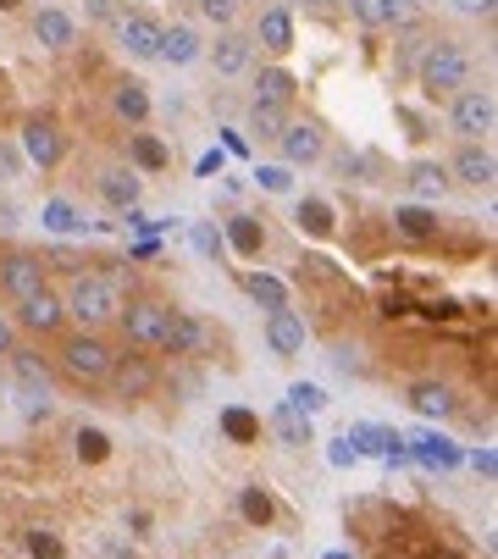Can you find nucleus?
<instances>
[{
	"label": "nucleus",
	"instance_id": "obj_1",
	"mask_svg": "<svg viewBox=\"0 0 498 559\" xmlns=\"http://www.w3.org/2000/svg\"><path fill=\"white\" fill-rule=\"evenodd\" d=\"M67 322H78L83 333H95V327L117 322V310L128 305V294H122V283L111 272H78V283L67 288Z\"/></svg>",
	"mask_w": 498,
	"mask_h": 559
},
{
	"label": "nucleus",
	"instance_id": "obj_2",
	"mask_svg": "<svg viewBox=\"0 0 498 559\" xmlns=\"http://www.w3.org/2000/svg\"><path fill=\"white\" fill-rule=\"evenodd\" d=\"M111 360H117V349H111L100 333H72V338H61V349H56L61 377H72L78 388H106Z\"/></svg>",
	"mask_w": 498,
	"mask_h": 559
},
{
	"label": "nucleus",
	"instance_id": "obj_3",
	"mask_svg": "<svg viewBox=\"0 0 498 559\" xmlns=\"http://www.w3.org/2000/svg\"><path fill=\"white\" fill-rule=\"evenodd\" d=\"M465 78H471V56H465L460 45H449V39H438V45L421 56V89H427L432 100H438V95H460Z\"/></svg>",
	"mask_w": 498,
	"mask_h": 559
},
{
	"label": "nucleus",
	"instance_id": "obj_4",
	"mask_svg": "<svg viewBox=\"0 0 498 559\" xmlns=\"http://www.w3.org/2000/svg\"><path fill=\"white\" fill-rule=\"evenodd\" d=\"M166 316H172V305H161V299H128V305L117 310V327L133 349H161Z\"/></svg>",
	"mask_w": 498,
	"mask_h": 559
},
{
	"label": "nucleus",
	"instance_id": "obj_5",
	"mask_svg": "<svg viewBox=\"0 0 498 559\" xmlns=\"http://www.w3.org/2000/svg\"><path fill=\"white\" fill-rule=\"evenodd\" d=\"M161 349L172 360H200V355H211V349H216V333H211V322L194 316V310H172V316H166Z\"/></svg>",
	"mask_w": 498,
	"mask_h": 559
},
{
	"label": "nucleus",
	"instance_id": "obj_6",
	"mask_svg": "<svg viewBox=\"0 0 498 559\" xmlns=\"http://www.w3.org/2000/svg\"><path fill=\"white\" fill-rule=\"evenodd\" d=\"M449 122H454V133H465V139L476 144L482 133H493V122H498L493 95H487V89H460L449 106Z\"/></svg>",
	"mask_w": 498,
	"mask_h": 559
},
{
	"label": "nucleus",
	"instance_id": "obj_7",
	"mask_svg": "<svg viewBox=\"0 0 498 559\" xmlns=\"http://www.w3.org/2000/svg\"><path fill=\"white\" fill-rule=\"evenodd\" d=\"M404 443V454H410L415 465H432V471H454V465L465 460V449L454 438H443L438 427H421V432H410V438H399Z\"/></svg>",
	"mask_w": 498,
	"mask_h": 559
},
{
	"label": "nucleus",
	"instance_id": "obj_8",
	"mask_svg": "<svg viewBox=\"0 0 498 559\" xmlns=\"http://www.w3.org/2000/svg\"><path fill=\"white\" fill-rule=\"evenodd\" d=\"M0 288L23 305L28 294H39L45 288V261H39L34 250H12V255H0Z\"/></svg>",
	"mask_w": 498,
	"mask_h": 559
},
{
	"label": "nucleus",
	"instance_id": "obj_9",
	"mask_svg": "<svg viewBox=\"0 0 498 559\" xmlns=\"http://www.w3.org/2000/svg\"><path fill=\"white\" fill-rule=\"evenodd\" d=\"M23 155L34 161L39 172L61 167V155H67V139H61V128L50 117H28L23 122Z\"/></svg>",
	"mask_w": 498,
	"mask_h": 559
},
{
	"label": "nucleus",
	"instance_id": "obj_10",
	"mask_svg": "<svg viewBox=\"0 0 498 559\" xmlns=\"http://www.w3.org/2000/svg\"><path fill=\"white\" fill-rule=\"evenodd\" d=\"M61 322H67V305H61V294H56L50 283L17 305V327H28V333H39V338L61 333Z\"/></svg>",
	"mask_w": 498,
	"mask_h": 559
},
{
	"label": "nucleus",
	"instance_id": "obj_11",
	"mask_svg": "<svg viewBox=\"0 0 498 559\" xmlns=\"http://www.w3.org/2000/svg\"><path fill=\"white\" fill-rule=\"evenodd\" d=\"M277 144H283L288 167H316L321 155H327V139H321L316 122H288V128L277 133Z\"/></svg>",
	"mask_w": 498,
	"mask_h": 559
},
{
	"label": "nucleus",
	"instance_id": "obj_12",
	"mask_svg": "<svg viewBox=\"0 0 498 559\" xmlns=\"http://www.w3.org/2000/svg\"><path fill=\"white\" fill-rule=\"evenodd\" d=\"M106 382L122 393V399H150V393H155V366L144 355H117Z\"/></svg>",
	"mask_w": 498,
	"mask_h": 559
},
{
	"label": "nucleus",
	"instance_id": "obj_13",
	"mask_svg": "<svg viewBox=\"0 0 498 559\" xmlns=\"http://www.w3.org/2000/svg\"><path fill=\"white\" fill-rule=\"evenodd\" d=\"M344 438L355 443V454H382L388 465H404V460H410V454H404V443H399V432H393V427H377V421H355Z\"/></svg>",
	"mask_w": 498,
	"mask_h": 559
},
{
	"label": "nucleus",
	"instance_id": "obj_14",
	"mask_svg": "<svg viewBox=\"0 0 498 559\" xmlns=\"http://www.w3.org/2000/svg\"><path fill=\"white\" fill-rule=\"evenodd\" d=\"M438 205H415V200H404V205H393V233L404 238V244H432L438 238Z\"/></svg>",
	"mask_w": 498,
	"mask_h": 559
},
{
	"label": "nucleus",
	"instance_id": "obj_15",
	"mask_svg": "<svg viewBox=\"0 0 498 559\" xmlns=\"http://www.w3.org/2000/svg\"><path fill=\"white\" fill-rule=\"evenodd\" d=\"M117 39H122V50H128L133 61H155V50H161V23L144 17V12H133V17L117 23Z\"/></svg>",
	"mask_w": 498,
	"mask_h": 559
},
{
	"label": "nucleus",
	"instance_id": "obj_16",
	"mask_svg": "<svg viewBox=\"0 0 498 559\" xmlns=\"http://www.w3.org/2000/svg\"><path fill=\"white\" fill-rule=\"evenodd\" d=\"M200 56H205V45H200V34H194L189 23L161 28V50H155V61H166V67H194Z\"/></svg>",
	"mask_w": 498,
	"mask_h": 559
},
{
	"label": "nucleus",
	"instance_id": "obj_17",
	"mask_svg": "<svg viewBox=\"0 0 498 559\" xmlns=\"http://www.w3.org/2000/svg\"><path fill=\"white\" fill-rule=\"evenodd\" d=\"M6 360H12L17 388H23V393H39V399H50V382H56V377H50V366H45V355H39V349H23V344H17Z\"/></svg>",
	"mask_w": 498,
	"mask_h": 559
},
{
	"label": "nucleus",
	"instance_id": "obj_18",
	"mask_svg": "<svg viewBox=\"0 0 498 559\" xmlns=\"http://www.w3.org/2000/svg\"><path fill=\"white\" fill-rule=\"evenodd\" d=\"M266 344H272V355H283V360H294L299 349H305V322H299L294 310H272L266 316Z\"/></svg>",
	"mask_w": 498,
	"mask_h": 559
},
{
	"label": "nucleus",
	"instance_id": "obj_19",
	"mask_svg": "<svg viewBox=\"0 0 498 559\" xmlns=\"http://www.w3.org/2000/svg\"><path fill=\"white\" fill-rule=\"evenodd\" d=\"M454 178L471 183V189H493V178H498L493 150H487V144H465V150L454 155Z\"/></svg>",
	"mask_w": 498,
	"mask_h": 559
},
{
	"label": "nucleus",
	"instance_id": "obj_20",
	"mask_svg": "<svg viewBox=\"0 0 498 559\" xmlns=\"http://www.w3.org/2000/svg\"><path fill=\"white\" fill-rule=\"evenodd\" d=\"M249 61H255V39H244V34H222L211 45V67L222 72V78H244Z\"/></svg>",
	"mask_w": 498,
	"mask_h": 559
},
{
	"label": "nucleus",
	"instance_id": "obj_21",
	"mask_svg": "<svg viewBox=\"0 0 498 559\" xmlns=\"http://www.w3.org/2000/svg\"><path fill=\"white\" fill-rule=\"evenodd\" d=\"M410 410L415 416H427V421H449L454 410H460V399H454V388H443V382H415Z\"/></svg>",
	"mask_w": 498,
	"mask_h": 559
},
{
	"label": "nucleus",
	"instance_id": "obj_22",
	"mask_svg": "<svg viewBox=\"0 0 498 559\" xmlns=\"http://www.w3.org/2000/svg\"><path fill=\"white\" fill-rule=\"evenodd\" d=\"M95 194L111 205V211H133V205H139V178H133L128 167H106L95 178Z\"/></svg>",
	"mask_w": 498,
	"mask_h": 559
},
{
	"label": "nucleus",
	"instance_id": "obj_23",
	"mask_svg": "<svg viewBox=\"0 0 498 559\" xmlns=\"http://www.w3.org/2000/svg\"><path fill=\"white\" fill-rule=\"evenodd\" d=\"M34 39L45 50H72L78 45V23H72L67 12H56V6H45V12L34 17Z\"/></svg>",
	"mask_w": 498,
	"mask_h": 559
},
{
	"label": "nucleus",
	"instance_id": "obj_24",
	"mask_svg": "<svg viewBox=\"0 0 498 559\" xmlns=\"http://www.w3.org/2000/svg\"><path fill=\"white\" fill-rule=\"evenodd\" d=\"M404 183H410L415 205H438V200H443V189H449V172H443L438 161H415V167L404 172Z\"/></svg>",
	"mask_w": 498,
	"mask_h": 559
},
{
	"label": "nucleus",
	"instance_id": "obj_25",
	"mask_svg": "<svg viewBox=\"0 0 498 559\" xmlns=\"http://www.w3.org/2000/svg\"><path fill=\"white\" fill-rule=\"evenodd\" d=\"M227 244H233L244 261H255V255L266 250V227H261V216H233V222H227Z\"/></svg>",
	"mask_w": 498,
	"mask_h": 559
},
{
	"label": "nucleus",
	"instance_id": "obj_26",
	"mask_svg": "<svg viewBox=\"0 0 498 559\" xmlns=\"http://www.w3.org/2000/svg\"><path fill=\"white\" fill-rule=\"evenodd\" d=\"M255 39H261L266 50H294V17L283 12V6H272V12H261V28H255Z\"/></svg>",
	"mask_w": 498,
	"mask_h": 559
},
{
	"label": "nucleus",
	"instance_id": "obj_27",
	"mask_svg": "<svg viewBox=\"0 0 498 559\" xmlns=\"http://www.w3.org/2000/svg\"><path fill=\"white\" fill-rule=\"evenodd\" d=\"M266 427H272V438L283 443V449H305V443H310V421L299 416V410H288V405H277Z\"/></svg>",
	"mask_w": 498,
	"mask_h": 559
},
{
	"label": "nucleus",
	"instance_id": "obj_28",
	"mask_svg": "<svg viewBox=\"0 0 498 559\" xmlns=\"http://www.w3.org/2000/svg\"><path fill=\"white\" fill-rule=\"evenodd\" d=\"M349 12L366 28H399L404 23V0H349Z\"/></svg>",
	"mask_w": 498,
	"mask_h": 559
},
{
	"label": "nucleus",
	"instance_id": "obj_29",
	"mask_svg": "<svg viewBox=\"0 0 498 559\" xmlns=\"http://www.w3.org/2000/svg\"><path fill=\"white\" fill-rule=\"evenodd\" d=\"M294 72H283V67H266L261 78H255V100H261V106H288V100H294Z\"/></svg>",
	"mask_w": 498,
	"mask_h": 559
},
{
	"label": "nucleus",
	"instance_id": "obj_30",
	"mask_svg": "<svg viewBox=\"0 0 498 559\" xmlns=\"http://www.w3.org/2000/svg\"><path fill=\"white\" fill-rule=\"evenodd\" d=\"M299 233H310V238H327L332 227H338V216H332V205L327 200H316V194H310V200H299Z\"/></svg>",
	"mask_w": 498,
	"mask_h": 559
},
{
	"label": "nucleus",
	"instance_id": "obj_31",
	"mask_svg": "<svg viewBox=\"0 0 498 559\" xmlns=\"http://www.w3.org/2000/svg\"><path fill=\"white\" fill-rule=\"evenodd\" d=\"M222 432H227V443H261V416L244 410V405H227L222 410Z\"/></svg>",
	"mask_w": 498,
	"mask_h": 559
},
{
	"label": "nucleus",
	"instance_id": "obj_32",
	"mask_svg": "<svg viewBox=\"0 0 498 559\" xmlns=\"http://www.w3.org/2000/svg\"><path fill=\"white\" fill-rule=\"evenodd\" d=\"M111 106H117V117H128V122H144V117H150V89H144L139 78H128V84H117V95H111Z\"/></svg>",
	"mask_w": 498,
	"mask_h": 559
},
{
	"label": "nucleus",
	"instance_id": "obj_33",
	"mask_svg": "<svg viewBox=\"0 0 498 559\" xmlns=\"http://www.w3.org/2000/svg\"><path fill=\"white\" fill-rule=\"evenodd\" d=\"M133 167H144V172H161V167H172V150H166L155 133H133Z\"/></svg>",
	"mask_w": 498,
	"mask_h": 559
},
{
	"label": "nucleus",
	"instance_id": "obj_34",
	"mask_svg": "<svg viewBox=\"0 0 498 559\" xmlns=\"http://www.w3.org/2000/svg\"><path fill=\"white\" fill-rule=\"evenodd\" d=\"M283 405H288V410H299L305 421H316L321 410H327V388H316V382H294Z\"/></svg>",
	"mask_w": 498,
	"mask_h": 559
},
{
	"label": "nucleus",
	"instance_id": "obj_35",
	"mask_svg": "<svg viewBox=\"0 0 498 559\" xmlns=\"http://www.w3.org/2000/svg\"><path fill=\"white\" fill-rule=\"evenodd\" d=\"M72 449H78V460H83V465H106V460H111V438H106L100 427H78Z\"/></svg>",
	"mask_w": 498,
	"mask_h": 559
},
{
	"label": "nucleus",
	"instance_id": "obj_36",
	"mask_svg": "<svg viewBox=\"0 0 498 559\" xmlns=\"http://www.w3.org/2000/svg\"><path fill=\"white\" fill-rule=\"evenodd\" d=\"M39 222H45L50 233H83V216H78L72 200H50L45 211H39Z\"/></svg>",
	"mask_w": 498,
	"mask_h": 559
},
{
	"label": "nucleus",
	"instance_id": "obj_37",
	"mask_svg": "<svg viewBox=\"0 0 498 559\" xmlns=\"http://www.w3.org/2000/svg\"><path fill=\"white\" fill-rule=\"evenodd\" d=\"M244 288L261 299L266 310H283V305H288V288L277 283V277H266V272H249V277H244Z\"/></svg>",
	"mask_w": 498,
	"mask_h": 559
},
{
	"label": "nucleus",
	"instance_id": "obj_38",
	"mask_svg": "<svg viewBox=\"0 0 498 559\" xmlns=\"http://www.w3.org/2000/svg\"><path fill=\"white\" fill-rule=\"evenodd\" d=\"M283 128H288L283 106H261V100H255V111H249V133H261V139H277Z\"/></svg>",
	"mask_w": 498,
	"mask_h": 559
},
{
	"label": "nucleus",
	"instance_id": "obj_39",
	"mask_svg": "<svg viewBox=\"0 0 498 559\" xmlns=\"http://www.w3.org/2000/svg\"><path fill=\"white\" fill-rule=\"evenodd\" d=\"M238 515H244L249 526H266V521H272V499H266L261 488H244V493H238Z\"/></svg>",
	"mask_w": 498,
	"mask_h": 559
},
{
	"label": "nucleus",
	"instance_id": "obj_40",
	"mask_svg": "<svg viewBox=\"0 0 498 559\" xmlns=\"http://www.w3.org/2000/svg\"><path fill=\"white\" fill-rule=\"evenodd\" d=\"M23 543H28V554H34V559H67V543H61L56 532H39V526H34Z\"/></svg>",
	"mask_w": 498,
	"mask_h": 559
},
{
	"label": "nucleus",
	"instance_id": "obj_41",
	"mask_svg": "<svg viewBox=\"0 0 498 559\" xmlns=\"http://www.w3.org/2000/svg\"><path fill=\"white\" fill-rule=\"evenodd\" d=\"M255 183H261L266 194H288L294 189V172L288 167H255Z\"/></svg>",
	"mask_w": 498,
	"mask_h": 559
},
{
	"label": "nucleus",
	"instance_id": "obj_42",
	"mask_svg": "<svg viewBox=\"0 0 498 559\" xmlns=\"http://www.w3.org/2000/svg\"><path fill=\"white\" fill-rule=\"evenodd\" d=\"M238 6H244V0H200V12L211 17V23H222V28L238 17Z\"/></svg>",
	"mask_w": 498,
	"mask_h": 559
},
{
	"label": "nucleus",
	"instance_id": "obj_43",
	"mask_svg": "<svg viewBox=\"0 0 498 559\" xmlns=\"http://www.w3.org/2000/svg\"><path fill=\"white\" fill-rule=\"evenodd\" d=\"M327 460L338 465V471H344V465H360V454H355V443H349V438H338V443L327 449Z\"/></svg>",
	"mask_w": 498,
	"mask_h": 559
},
{
	"label": "nucleus",
	"instance_id": "obj_44",
	"mask_svg": "<svg viewBox=\"0 0 498 559\" xmlns=\"http://www.w3.org/2000/svg\"><path fill=\"white\" fill-rule=\"evenodd\" d=\"M12 349H17V322L6 316V310H0V360L12 355Z\"/></svg>",
	"mask_w": 498,
	"mask_h": 559
},
{
	"label": "nucleus",
	"instance_id": "obj_45",
	"mask_svg": "<svg viewBox=\"0 0 498 559\" xmlns=\"http://www.w3.org/2000/svg\"><path fill=\"white\" fill-rule=\"evenodd\" d=\"M194 250H200V255H216V250H222V238H216L211 227L200 222V227H194Z\"/></svg>",
	"mask_w": 498,
	"mask_h": 559
},
{
	"label": "nucleus",
	"instance_id": "obj_46",
	"mask_svg": "<svg viewBox=\"0 0 498 559\" xmlns=\"http://www.w3.org/2000/svg\"><path fill=\"white\" fill-rule=\"evenodd\" d=\"M465 460H471V465H476V471H482V476H493V471H498L493 449H471V454H465Z\"/></svg>",
	"mask_w": 498,
	"mask_h": 559
},
{
	"label": "nucleus",
	"instance_id": "obj_47",
	"mask_svg": "<svg viewBox=\"0 0 498 559\" xmlns=\"http://www.w3.org/2000/svg\"><path fill=\"white\" fill-rule=\"evenodd\" d=\"M454 6H460L465 17H487V12L498 6V0H454Z\"/></svg>",
	"mask_w": 498,
	"mask_h": 559
},
{
	"label": "nucleus",
	"instance_id": "obj_48",
	"mask_svg": "<svg viewBox=\"0 0 498 559\" xmlns=\"http://www.w3.org/2000/svg\"><path fill=\"white\" fill-rule=\"evenodd\" d=\"M12 178H17V155L0 144V183H12Z\"/></svg>",
	"mask_w": 498,
	"mask_h": 559
},
{
	"label": "nucleus",
	"instance_id": "obj_49",
	"mask_svg": "<svg viewBox=\"0 0 498 559\" xmlns=\"http://www.w3.org/2000/svg\"><path fill=\"white\" fill-rule=\"evenodd\" d=\"M211 172H222V150H211V155L200 161V178H211Z\"/></svg>",
	"mask_w": 498,
	"mask_h": 559
},
{
	"label": "nucleus",
	"instance_id": "obj_50",
	"mask_svg": "<svg viewBox=\"0 0 498 559\" xmlns=\"http://www.w3.org/2000/svg\"><path fill=\"white\" fill-rule=\"evenodd\" d=\"M89 17H111V0H89Z\"/></svg>",
	"mask_w": 498,
	"mask_h": 559
},
{
	"label": "nucleus",
	"instance_id": "obj_51",
	"mask_svg": "<svg viewBox=\"0 0 498 559\" xmlns=\"http://www.w3.org/2000/svg\"><path fill=\"white\" fill-rule=\"evenodd\" d=\"M321 559H355V554H344V548H332V554H321Z\"/></svg>",
	"mask_w": 498,
	"mask_h": 559
},
{
	"label": "nucleus",
	"instance_id": "obj_52",
	"mask_svg": "<svg viewBox=\"0 0 498 559\" xmlns=\"http://www.w3.org/2000/svg\"><path fill=\"white\" fill-rule=\"evenodd\" d=\"M17 6H23V0H0V12H17Z\"/></svg>",
	"mask_w": 498,
	"mask_h": 559
},
{
	"label": "nucleus",
	"instance_id": "obj_53",
	"mask_svg": "<svg viewBox=\"0 0 498 559\" xmlns=\"http://www.w3.org/2000/svg\"><path fill=\"white\" fill-rule=\"evenodd\" d=\"M305 6H332V0H305Z\"/></svg>",
	"mask_w": 498,
	"mask_h": 559
},
{
	"label": "nucleus",
	"instance_id": "obj_54",
	"mask_svg": "<svg viewBox=\"0 0 498 559\" xmlns=\"http://www.w3.org/2000/svg\"><path fill=\"white\" fill-rule=\"evenodd\" d=\"M0 393H6V377H0Z\"/></svg>",
	"mask_w": 498,
	"mask_h": 559
}]
</instances>
